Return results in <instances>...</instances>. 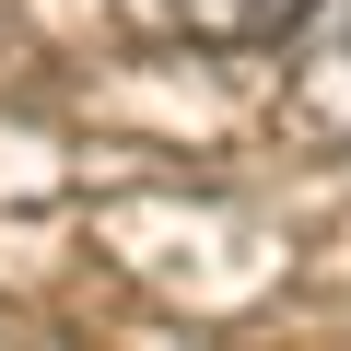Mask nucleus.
Here are the masks:
<instances>
[{
	"mask_svg": "<svg viewBox=\"0 0 351 351\" xmlns=\"http://www.w3.org/2000/svg\"><path fill=\"white\" fill-rule=\"evenodd\" d=\"M152 12L176 36H199V47H281V24L304 12V0H152Z\"/></svg>",
	"mask_w": 351,
	"mask_h": 351,
	"instance_id": "f03ea898",
	"label": "nucleus"
},
{
	"mask_svg": "<svg viewBox=\"0 0 351 351\" xmlns=\"http://www.w3.org/2000/svg\"><path fill=\"white\" fill-rule=\"evenodd\" d=\"M293 47V117L304 129H328V141H351V0H304V12L281 24Z\"/></svg>",
	"mask_w": 351,
	"mask_h": 351,
	"instance_id": "f257e3e1",
	"label": "nucleus"
}]
</instances>
